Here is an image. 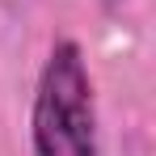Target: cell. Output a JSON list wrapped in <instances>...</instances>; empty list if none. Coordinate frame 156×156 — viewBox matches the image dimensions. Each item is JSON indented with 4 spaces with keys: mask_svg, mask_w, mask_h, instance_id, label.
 <instances>
[{
    "mask_svg": "<svg viewBox=\"0 0 156 156\" xmlns=\"http://www.w3.org/2000/svg\"><path fill=\"white\" fill-rule=\"evenodd\" d=\"M34 156H97V101L93 76L72 38L55 42L34 89L30 110Z\"/></svg>",
    "mask_w": 156,
    "mask_h": 156,
    "instance_id": "obj_1",
    "label": "cell"
}]
</instances>
